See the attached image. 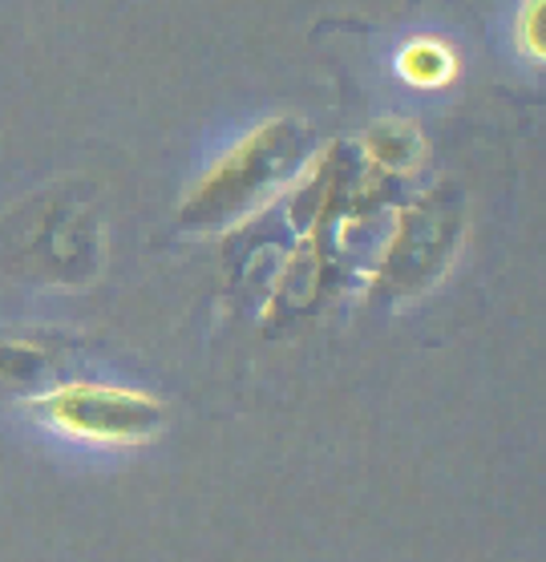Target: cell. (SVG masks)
<instances>
[{
  "mask_svg": "<svg viewBox=\"0 0 546 562\" xmlns=\"http://www.w3.org/2000/svg\"><path fill=\"white\" fill-rule=\"evenodd\" d=\"M304 146V130L292 117H271L259 130H252L235 150L207 170L199 187L182 203V223L215 227L227 218L243 215L247 206L288 175Z\"/></svg>",
  "mask_w": 546,
  "mask_h": 562,
  "instance_id": "1",
  "label": "cell"
},
{
  "mask_svg": "<svg viewBox=\"0 0 546 562\" xmlns=\"http://www.w3.org/2000/svg\"><path fill=\"white\" fill-rule=\"evenodd\" d=\"M514 29H519V49L526 53V57H534V61H543L546 57V4L526 0Z\"/></svg>",
  "mask_w": 546,
  "mask_h": 562,
  "instance_id": "5",
  "label": "cell"
},
{
  "mask_svg": "<svg viewBox=\"0 0 546 562\" xmlns=\"http://www.w3.org/2000/svg\"><path fill=\"white\" fill-rule=\"evenodd\" d=\"M397 69L405 77L409 86H421V90H437L445 81H454L458 74V57L449 45L433 37H421V41H409L405 49L397 53Z\"/></svg>",
  "mask_w": 546,
  "mask_h": 562,
  "instance_id": "3",
  "label": "cell"
},
{
  "mask_svg": "<svg viewBox=\"0 0 546 562\" xmlns=\"http://www.w3.org/2000/svg\"><path fill=\"white\" fill-rule=\"evenodd\" d=\"M29 413L53 434L77 437L89 446H142L158 437L166 422V405L158 396L93 381H69L37 393L29 401Z\"/></svg>",
  "mask_w": 546,
  "mask_h": 562,
  "instance_id": "2",
  "label": "cell"
},
{
  "mask_svg": "<svg viewBox=\"0 0 546 562\" xmlns=\"http://www.w3.org/2000/svg\"><path fill=\"white\" fill-rule=\"evenodd\" d=\"M365 146H369L372 162H381L389 170H409L417 162L421 134L409 122H381V126H372L365 134Z\"/></svg>",
  "mask_w": 546,
  "mask_h": 562,
  "instance_id": "4",
  "label": "cell"
}]
</instances>
